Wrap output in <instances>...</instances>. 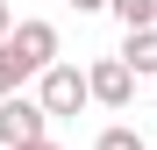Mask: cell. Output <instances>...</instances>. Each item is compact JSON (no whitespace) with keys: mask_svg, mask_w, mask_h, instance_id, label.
Masks as SVG:
<instances>
[{"mask_svg":"<svg viewBox=\"0 0 157 150\" xmlns=\"http://www.w3.org/2000/svg\"><path fill=\"white\" fill-rule=\"evenodd\" d=\"M86 93L100 100V107H128V100H136V71H128L121 57H100L86 71Z\"/></svg>","mask_w":157,"mask_h":150,"instance_id":"obj_4","label":"cell"},{"mask_svg":"<svg viewBox=\"0 0 157 150\" xmlns=\"http://www.w3.org/2000/svg\"><path fill=\"white\" fill-rule=\"evenodd\" d=\"M36 79H43V86H36V100H43V114H50V121H57V114H78V107L93 100L78 64H50V71H36Z\"/></svg>","mask_w":157,"mask_h":150,"instance_id":"obj_3","label":"cell"},{"mask_svg":"<svg viewBox=\"0 0 157 150\" xmlns=\"http://www.w3.org/2000/svg\"><path fill=\"white\" fill-rule=\"evenodd\" d=\"M21 150H64V143H50V136H36V143H21Z\"/></svg>","mask_w":157,"mask_h":150,"instance_id":"obj_11","label":"cell"},{"mask_svg":"<svg viewBox=\"0 0 157 150\" xmlns=\"http://www.w3.org/2000/svg\"><path fill=\"white\" fill-rule=\"evenodd\" d=\"M121 64L136 71V79H157V29H128V43H121Z\"/></svg>","mask_w":157,"mask_h":150,"instance_id":"obj_5","label":"cell"},{"mask_svg":"<svg viewBox=\"0 0 157 150\" xmlns=\"http://www.w3.org/2000/svg\"><path fill=\"white\" fill-rule=\"evenodd\" d=\"M93 150H150V143H143V129L114 121V129H100V143H93Z\"/></svg>","mask_w":157,"mask_h":150,"instance_id":"obj_7","label":"cell"},{"mask_svg":"<svg viewBox=\"0 0 157 150\" xmlns=\"http://www.w3.org/2000/svg\"><path fill=\"white\" fill-rule=\"evenodd\" d=\"M7 29H14V7H7V0H0V43H7Z\"/></svg>","mask_w":157,"mask_h":150,"instance_id":"obj_9","label":"cell"},{"mask_svg":"<svg viewBox=\"0 0 157 150\" xmlns=\"http://www.w3.org/2000/svg\"><path fill=\"white\" fill-rule=\"evenodd\" d=\"M121 29H157V0H107Z\"/></svg>","mask_w":157,"mask_h":150,"instance_id":"obj_6","label":"cell"},{"mask_svg":"<svg viewBox=\"0 0 157 150\" xmlns=\"http://www.w3.org/2000/svg\"><path fill=\"white\" fill-rule=\"evenodd\" d=\"M71 7H78V14H100V7H107V0H71Z\"/></svg>","mask_w":157,"mask_h":150,"instance_id":"obj_10","label":"cell"},{"mask_svg":"<svg viewBox=\"0 0 157 150\" xmlns=\"http://www.w3.org/2000/svg\"><path fill=\"white\" fill-rule=\"evenodd\" d=\"M36 136H50L43 100L36 93H7V100H0V150H21V143H36Z\"/></svg>","mask_w":157,"mask_h":150,"instance_id":"obj_2","label":"cell"},{"mask_svg":"<svg viewBox=\"0 0 157 150\" xmlns=\"http://www.w3.org/2000/svg\"><path fill=\"white\" fill-rule=\"evenodd\" d=\"M7 57H14L21 79L50 71V64H57V21H14V29H7Z\"/></svg>","mask_w":157,"mask_h":150,"instance_id":"obj_1","label":"cell"},{"mask_svg":"<svg viewBox=\"0 0 157 150\" xmlns=\"http://www.w3.org/2000/svg\"><path fill=\"white\" fill-rule=\"evenodd\" d=\"M14 86H21V71H14V57H7V43H0V100H7Z\"/></svg>","mask_w":157,"mask_h":150,"instance_id":"obj_8","label":"cell"}]
</instances>
